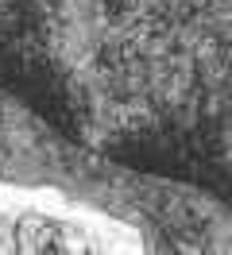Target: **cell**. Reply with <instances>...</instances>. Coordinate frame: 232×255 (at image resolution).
Wrapping results in <instances>:
<instances>
[]
</instances>
